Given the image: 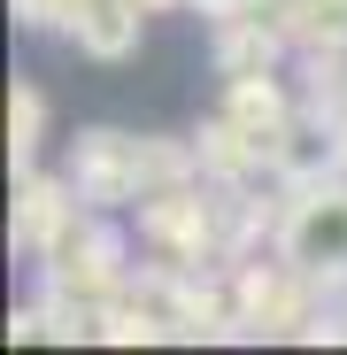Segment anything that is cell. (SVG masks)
<instances>
[{"instance_id":"obj_1","label":"cell","mask_w":347,"mask_h":355,"mask_svg":"<svg viewBox=\"0 0 347 355\" xmlns=\"http://www.w3.org/2000/svg\"><path fill=\"white\" fill-rule=\"evenodd\" d=\"M147 178H186L178 147H139L124 132H85L70 155V193L116 209V201H147Z\"/></svg>"},{"instance_id":"obj_2","label":"cell","mask_w":347,"mask_h":355,"mask_svg":"<svg viewBox=\"0 0 347 355\" xmlns=\"http://www.w3.org/2000/svg\"><path fill=\"white\" fill-rule=\"evenodd\" d=\"M278 255L301 278L309 270H347V186H317L309 178L294 193V209H285V224H278Z\"/></svg>"},{"instance_id":"obj_3","label":"cell","mask_w":347,"mask_h":355,"mask_svg":"<svg viewBox=\"0 0 347 355\" xmlns=\"http://www.w3.org/2000/svg\"><path fill=\"white\" fill-rule=\"evenodd\" d=\"M139 24H147L139 0H85L70 31H78V46L93 54V62H124V54L139 46Z\"/></svg>"},{"instance_id":"obj_4","label":"cell","mask_w":347,"mask_h":355,"mask_svg":"<svg viewBox=\"0 0 347 355\" xmlns=\"http://www.w3.org/2000/svg\"><path fill=\"white\" fill-rule=\"evenodd\" d=\"M139 232H147L162 255H201V248H208V209H201L193 193H147Z\"/></svg>"},{"instance_id":"obj_5","label":"cell","mask_w":347,"mask_h":355,"mask_svg":"<svg viewBox=\"0 0 347 355\" xmlns=\"http://www.w3.org/2000/svg\"><path fill=\"white\" fill-rule=\"evenodd\" d=\"M70 232V201H62V186L54 178H39L31 162H24V209H16V248H31V255H46L54 240Z\"/></svg>"},{"instance_id":"obj_6","label":"cell","mask_w":347,"mask_h":355,"mask_svg":"<svg viewBox=\"0 0 347 355\" xmlns=\"http://www.w3.org/2000/svg\"><path fill=\"white\" fill-rule=\"evenodd\" d=\"M278 31H285V24H263L255 8H247V16H224L216 70H224V78H255V70H270V62H278Z\"/></svg>"},{"instance_id":"obj_7","label":"cell","mask_w":347,"mask_h":355,"mask_svg":"<svg viewBox=\"0 0 347 355\" xmlns=\"http://www.w3.org/2000/svg\"><path fill=\"white\" fill-rule=\"evenodd\" d=\"M224 116H231V124H247L263 147H278V132H285V93H278V78H270V70H255V78H231Z\"/></svg>"},{"instance_id":"obj_8","label":"cell","mask_w":347,"mask_h":355,"mask_svg":"<svg viewBox=\"0 0 347 355\" xmlns=\"http://www.w3.org/2000/svg\"><path fill=\"white\" fill-rule=\"evenodd\" d=\"M39 124H46V101H39L31 85H16V93H8V147H16V170L39 155Z\"/></svg>"},{"instance_id":"obj_9","label":"cell","mask_w":347,"mask_h":355,"mask_svg":"<svg viewBox=\"0 0 347 355\" xmlns=\"http://www.w3.org/2000/svg\"><path fill=\"white\" fill-rule=\"evenodd\" d=\"M78 8H85V0H16V16H24L31 31H46V24H78Z\"/></svg>"},{"instance_id":"obj_10","label":"cell","mask_w":347,"mask_h":355,"mask_svg":"<svg viewBox=\"0 0 347 355\" xmlns=\"http://www.w3.org/2000/svg\"><path fill=\"white\" fill-rule=\"evenodd\" d=\"M208 16H247V8H263V0H201Z\"/></svg>"},{"instance_id":"obj_11","label":"cell","mask_w":347,"mask_h":355,"mask_svg":"<svg viewBox=\"0 0 347 355\" xmlns=\"http://www.w3.org/2000/svg\"><path fill=\"white\" fill-rule=\"evenodd\" d=\"M139 8H147V16H154V8H170V0H139Z\"/></svg>"},{"instance_id":"obj_12","label":"cell","mask_w":347,"mask_h":355,"mask_svg":"<svg viewBox=\"0 0 347 355\" xmlns=\"http://www.w3.org/2000/svg\"><path fill=\"white\" fill-rule=\"evenodd\" d=\"M339 162H347V124H339Z\"/></svg>"}]
</instances>
